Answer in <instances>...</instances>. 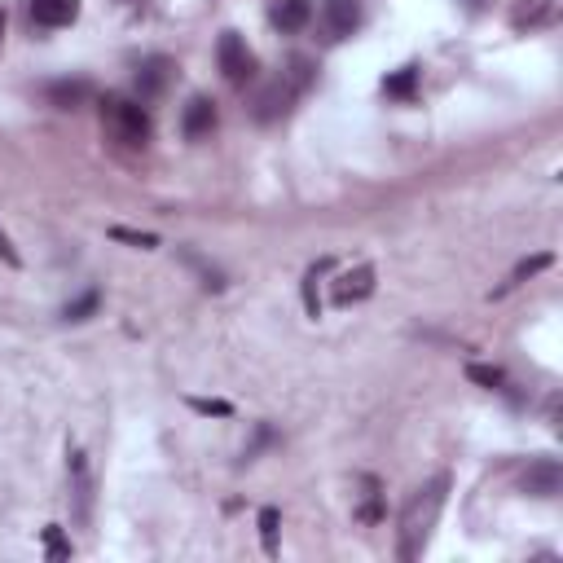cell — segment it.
Listing matches in <instances>:
<instances>
[{
    "instance_id": "cell-17",
    "label": "cell",
    "mask_w": 563,
    "mask_h": 563,
    "mask_svg": "<svg viewBox=\"0 0 563 563\" xmlns=\"http://www.w3.org/2000/svg\"><path fill=\"white\" fill-rule=\"evenodd\" d=\"M260 542H264V555H278V511L273 506L260 511Z\"/></svg>"
},
{
    "instance_id": "cell-16",
    "label": "cell",
    "mask_w": 563,
    "mask_h": 563,
    "mask_svg": "<svg viewBox=\"0 0 563 563\" xmlns=\"http://www.w3.org/2000/svg\"><path fill=\"white\" fill-rule=\"evenodd\" d=\"M97 304H102V295H97V291L80 295L75 304H66V308H62V322H88V317L97 313Z\"/></svg>"
},
{
    "instance_id": "cell-23",
    "label": "cell",
    "mask_w": 563,
    "mask_h": 563,
    "mask_svg": "<svg viewBox=\"0 0 563 563\" xmlns=\"http://www.w3.org/2000/svg\"><path fill=\"white\" fill-rule=\"evenodd\" d=\"M366 502H361V511H357V520H366V524H374V520H379V484H374V480H366Z\"/></svg>"
},
{
    "instance_id": "cell-10",
    "label": "cell",
    "mask_w": 563,
    "mask_h": 563,
    "mask_svg": "<svg viewBox=\"0 0 563 563\" xmlns=\"http://www.w3.org/2000/svg\"><path fill=\"white\" fill-rule=\"evenodd\" d=\"M44 97L58 110H80L88 97H93V84L88 80H53V84H44Z\"/></svg>"
},
{
    "instance_id": "cell-14",
    "label": "cell",
    "mask_w": 563,
    "mask_h": 563,
    "mask_svg": "<svg viewBox=\"0 0 563 563\" xmlns=\"http://www.w3.org/2000/svg\"><path fill=\"white\" fill-rule=\"evenodd\" d=\"M383 88H388V97H401V102H414V88H418V66H401L396 75H388L383 80Z\"/></svg>"
},
{
    "instance_id": "cell-24",
    "label": "cell",
    "mask_w": 563,
    "mask_h": 563,
    "mask_svg": "<svg viewBox=\"0 0 563 563\" xmlns=\"http://www.w3.org/2000/svg\"><path fill=\"white\" fill-rule=\"evenodd\" d=\"M194 410H203V414H220V418H229L234 414V405H225V401H190Z\"/></svg>"
},
{
    "instance_id": "cell-1",
    "label": "cell",
    "mask_w": 563,
    "mask_h": 563,
    "mask_svg": "<svg viewBox=\"0 0 563 563\" xmlns=\"http://www.w3.org/2000/svg\"><path fill=\"white\" fill-rule=\"evenodd\" d=\"M445 498H449V476H436V480H427L410 502H405L401 528H396V533H401V546L396 550H401L405 563H414L427 550V542H432V528L440 520V511H445Z\"/></svg>"
},
{
    "instance_id": "cell-8",
    "label": "cell",
    "mask_w": 563,
    "mask_h": 563,
    "mask_svg": "<svg viewBox=\"0 0 563 563\" xmlns=\"http://www.w3.org/2000/svg\"><path fill=\"white\" fill-rule=\"evenodd\" d=\"M212 128H216V102L212 97H190L181 110V132L190 141H203V137H212Z\"/></svg>"
},
{
    "instance_id": "cell-21",
    "label": "cell",
    "mask_w": 563,
    "mask_h": 563,
    "mask_svg": "<svg viewBox=\"0 0 563 563\" xmlns=\"http://www.w3.org/2000/svg\"><path fill=\"white\" fill-rule=\"evenodd\" d=\"M44 550H49V559H66V555H71V546H66V537H62L58 524L44 528Z\"/></svg>"
},
{
    "instance_id": "cell-27",
    "label": "cell",
    "mask_w": 563,
    "mask_h": 563,
    "mask_svg": "<svg viewBox=\"0 0 563 563\" xmlns=\"http://www.w3.org/2000/svg\"><path fill=\"white\" fill-rule=\"evenodd\" d=\"M128 5H141V0H128Z\"/></svg>"
},
{
    "instance_id": "cell-13",
    "label": "cell",
    "mask_w": 563,
    "mask_h": 563,
    "mask_svg": "<svg viewBox=\"0 0 563 563\" xmlns=\"http://www.w3.org/2000/svg\"><path fill=\"white\" fill-rule=\"evenodd\" d=\"M308 18H313V5H308V0H278V5H273V22H278L282 31L308 27Z\"/></svg>"
},
{
    "instance_id": "cell-20",
    "label": "cell",
    "mask_w": 563,
    "mask_h": 563,
    "mask_svg": "<svg viewBox=\"0 0 563 563\" xmlns=\"http://www.w3.org/2000/svg\"><path fill=\"white\" fill-rule=\"evenodd\" d=\"M110 238H115V242H132V247H141V251L159 247V238H154V234H137V229H124V225L110 229Z\"/></svg>"
},
{
    "instance_id": "cell-6",
    "label": "cell",
    "mask_w": 563,
    "mask_h": 563,
    "mask_svg": "<svg viewBox=\"0 0 563 563\" xmlns=\"http://www.w3.org/2000/svg\"><path fill=\"white\" fill-rule=\"evenodd\" d=\"M559 489H563V467L555 458L528 462V471H524V493L528 498H555Z\"/></svg>"
},
{
    "instance_id": "cell-5",
    "label": "cell",
    "mask_w": 563,
    "mask_h": 563,
    "mask_svg": "<svg viewBox=\"0 0 563 563\" xmlns=\"http://www.w3.org/2000/svg\"><path fill=\"white\" fill-rule=\"evenodd\" d=\"M370 295H374V269L370 264H357V269L339 273L335 286H330V300H335L339 308L361 304V300H370Z\"/></svg>"
},
{
    "instance_id": "cell-18",
    "label": "cell",
    "mask_w": 563,
    "mask_h": 563,
    "mask_svg": "<svg viewBox=\"0 0 563 563\" xmlns=\"http://www.w3.org/2000/svg\"><path fill=\"white\" fill-rule=\"evenodd\" d=\"M330 269V260H322V264H313L308 269V278H304V308H308V317H317L322 313V304H317V278Z\"/></svg>"
},
{
    "instance_id": "cell-22",
    "label": "cell",
    "mask_w": 563,
    "mask_h": 563,
    "mask_svg": "<svg viewBox=\"0 0 563 563\" xmlns=\"http://www.w3.org/2000/svg\"><path fill=\"white\" fill-rule=\"evenodd\" d=\"M546 264H550V256H533V260H524V264H520V269H515V273H511V282H506V286H502V291H511V286H515V282H524V278H533V273H542V269H546ZM502 291H498V295H502Z\"/></svg>"
},
{
    "instance_id": "cell-15",
    "label": "cell",
    "mask_w": 563,
    "mask_h": 563,
    "mask_svg": "<svg viewBox=\"0 0 563 563\" xmlns=\"http://www.w3.org/2000/svg\"><path fill=\"white\" fill-rule=\"evenodd\" d=\"M467 379L480 383V388H489V392H506V370L502 366H480V361H471Z\"/></svg>"
},
{
    "instance_id": "cell-11",
    "label": "cell",
    "mask_w": 563,
    "mask_h": 563,
    "mask_svg": "<svg viewBox=\"0 0 563 563\" xmlns=\"http://www.w3.org/2000/svg\"><path fill=\"white\" fill-rule=\"evenodd\" d=\"M31 18L40 27H71L80 18V0H31Z\"/></svg>"
},
{
    "instance_id": "cell-4",
    "label": "cell",
    "mask_w": 563,
    "mask_h": 563,
    "mask_svg": "<svg viewBox=\"0 0 563 563\" xmlns=\"http://www.w3.org/2000/svg\"><path fill=\"white\" fill-rule=\"evenodd\" d=\"M216 62H220V75H225V80L234 84V88L251 84V80H256V71H260L256 53L247 49V40H242L238 31H220V40H216Z\"/></svg>"
},
{
    "instance_id": "cell-25",
    "label": "cell",
    "mask_w": 563,
    "mask_h": 563,
    "mask_svg": "<svg viewBox=\"0 0 563 563\" xmlns=\"http://www.w3.org/2000/svg\"><path fill=\"white\" fill-rule=\"evenodd\" d=\"M0 260H5V264H18V251H14V242H9L5 234H0Z\"/></svg>"
},
{
    "instance_id": "cell-3",
    "label": "cell",
    "mask_w": 563,
    "mask_h": 563,
    "mask_svg": "<svg viewBox=\"0 0 563 563\" xmlns=\"http://www.w3.org/2000/svg\"><path fill=\"white\" fill-rule=\"evenodd\" d=\"M102 124L115 141H124V146H146L150 141V110L141 102H132V97H102Z\"/></svg>"
},
{
    "instance_id": "cell-2",
    "label": "cell",
    "mask_w": 563,
    "mask_h": 563,
    "mask_svg": "<svg viewBox=\"0 0 563 563\" xmlns=\"http://www.w3.org/2000/svg\"><path fill=\"white\" fill-rule=\"evenodd\" d=\"M308 84H313V62H308V58H291V71H282L278 80H269L256 93V102H251L256 124H273V119L291 115L295 97H300Z\"/></svg>"
},
{
    "instance_id": "cell-9",
    "label": "cell",
    "mask_w": 563,
    "mask_h": 563,
    "mask_svg": "<svg viewBox=\"0 0 563 563\" xmlns=\"http://www.w3.org/2000/svg\"><path fill=\"white\" fill-rule=\"evenodd\" d=\"M559 14V0H515L511 9V27L515 31H542Z\"/></svg>"
},
{
    "instance_id": "cell-19",
    "label": "cell",
    "mask_w": 563,
    "mask_h": 563,
    "mask_svg": "<svg viewBox=\"0 0 563 563\" xmlns=\"http://www.w3.org/2000/svg\"><path fill=\"white\" fill-rule=\"evenodd\" d=\"M185 264H194V269L203 273V286H212V291H220V286H225V273L212 269V264H207L203 256H198V251H185Z\"/></svg>"
},
{
    "instance_id": "cell-7",
    "label": "cell",
    "mask_w": 563,
    "mask_h": 563,
    "mask_svg": "<svg viewBox=\"0 0 563 563\" xmlns=\"http://www.w3.org/2000/svg\"><path fill=\"white\" fill-rule=\"evenodd\" d=\"M322 22L330 40H348L352 31L361 27V5L357 0H326L322 5Z\"/></svg>"
},
{
    "instance_id": "cell-26",
    "label": "cell",
    "mask_w": 563,
    "mask_h": 563,
    "mask_svg": "<svg viewBox=\"0 0 563 563\" xmlns=\"http://www.w3.org/2000/svg\"><path fill=\"white\" fill-rule=\"evenodd\" d=\"M0 36H5V14H0Z\"/></svg>"
},
{
    "instance_id": "cell-12",
    "label": "cell",
    "mask_w": 563,
    "mask_h": 563,
    "mask_svg": "<svg viewBox=\"0 0 563 563\" xmlns=\"http://www.w3.org/2000/svg\"><path fill=\"white\" fill-rule=\"evenodd\" d=\"M168 80H172V62H168V58H150V62H141V71H137V93H141V102L159 97L163 88H168Z\"/></svg>"
}]
</instances>
